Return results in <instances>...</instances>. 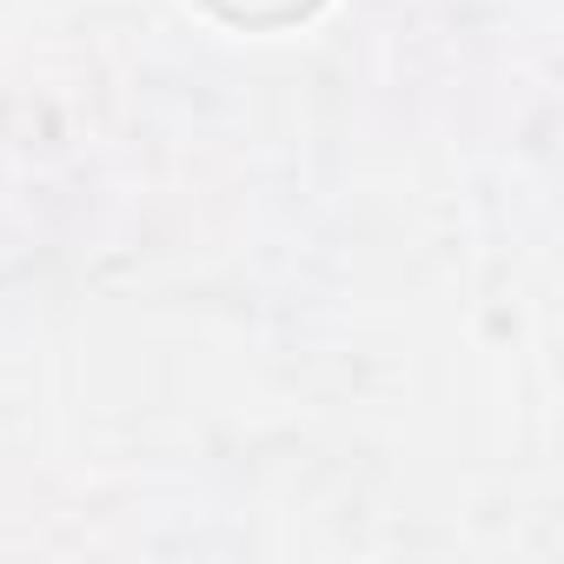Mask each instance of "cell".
Wrapping results in <instances>:
<instances>
[{"instance_id": "1", "label": "cell", "mask_w": 564, "mask_h": 564, "mask_svg": "<svg viewBox=\"0 0 564 564\" xmlns=\"http://www.w3.org/2000/svg\"><path fill=\"white\" fill-rule=\"evenodd\" d=\"M199 8H206L213 21L239 28V34H279V28L313 21V14L326 8V0H199Z\"/></svg>"}]
</instances>
